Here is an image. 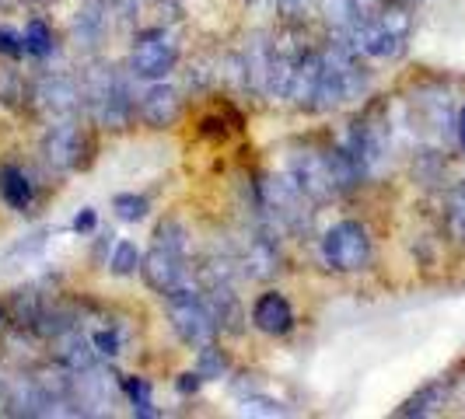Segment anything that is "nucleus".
Returning a JSON list of instances; mask_svg holds the SVG:
<instances>
[{"label":"nucleus","instance_id":"393cba45","mask_svg":"<svg viewBox=\"0 0 465 419\" xmlns=\"http://www.w3.org/2000/svg\"><path fill=\"white\" fill-rule=\"evenodd\" d=\"M92 343L98 353H105V356H116L119 353V332H113V328H102V332H94Z\"/></svg>","mask_w":465,"mask_h":419},{"label":"nucleus","instance_id":"f257e3e1","mask_svg":"<svg viewBox=\"0 0 465 419\" xmlns=\"http://www.w3.org/2000/svg\"><path fill=\"white\" fill-rule=\"evenodd\" d=\"M315 200L304 192L294 175H266L256 196V228L270 234H308L315 217Z\"/></svg>","mask_w":465,"mask_h":419},{"label":"nucleus","instance_id":"9b49d317","mask_svg":"<svg viewBox=\"0 0 465 419\" xmlns=\"http://www.w3.org/2000/svg\"><path fill=\"white\" fill-rule=\"evenodd\" d=\"M319 77H322V56L319 53H298L283 98L291 105H298V109H312L315 92H319Z\"/></svg>","mask_w":465,"mask_h":419},{"label":"nucleus","instance_id":"2f4dec72","mask_svg":"<svg viewBox=\"0 0 465 419\" xmlns=\"http://www.w3.org/2000/svg\"><path fill=\"white\" fill-rule=\"evenodd\" d=\"M455 137H459V147L465 151V105L459 109V119H455Z\"/></svg>","mask_w":465,"mask_h":419},{"label":"nucleus","instance_id":"6ab92c4d","mask_svg":"<svg viewBox=\"0 0 465 419\" xmlns=\"http://www.w3.org/2000/svg\"><path fill=\"white\" fill-rule=\"evenodd\" d=\"M25 53L28 56H49L53 53V32L46 28V22H39V18H32V22L25 24Z\"/></svg>","mask_w":465,"mask_h":419},{"label":"nucleus","instance_id":"c756f323","mask_svg":"<svg viewBox=\"0 0 465 419\" xmlns=\"http://www.w3.org/2000/svg\"><path fill=\"white\" fill-rule=\"evenodd\" d=\"M350 4H353V11H357L361 18H371V15H378L389 0H350Z\"/></svg>","mask_w":465,"mask_h":419},{"label":"nucleus","instance_id":"aec40b11","mask_svg":"<svg viewBox=\"0 0 465 419\" xmlns=\"http://www.w3.org/2000/svg\"><path fill=\"white\" fill-rule=\"evenodd\" d=\"M140 262H143V256H140L137 245H134V241H119L113 258H109V269H113L116 277H130V273H137Z\"/></svg>","mask_w":465,"mask_h":419},{"label":"nucleus","instance_id":"39448f33","mask_svg":"<svg viewBox=\"0 0 465 419\" xmlns=\"http://www.w3.org/2000/svg\"><path fill=\"white\" fill-rule=\"evenodd\" d=\"M88 98H92L98 119L109 130H123L130 122L134 102H130V92H126V81L119 73H113V67H98L88 77Z\"/></svg>","mask_w":465,"mask_h":419},{"label":"nucleus","instance_id":"a878e982","mask_svg":"<svg viewBox=\"0 0 465 419\" xmlns=\"http://www.w3.org/2000/svg\"><path fill=\"white\" fill-rule=\"evenodd\" d=\"M43 241H46L43 234H32L28 241H18V245H15L11 252H7V262H15V258H18V256H25V258H28V256H35V252L43 248Z\"/></svg>","mask_w":465,"mask_h":419},{"label":"nucleus","instance_id":"b1692460","mask_svg":"<svg viewBox=\"0 0 465 419\" xmlns=\"http://www.w3.org/2000/svg\"><path fill=\"white\" fill-rule=\"evenodd\" d=\"M242 413H245V416H280V413H283V405L273 402V398L245 395L242 398Z\"/></svg>","mask_w":465,"mask_h":419},{"label":"nucleus","instance_id":"9d476101","mask_svg":"<svg viewBox=\"0 0 465 419\" xmlns=\"http://www.w3.org/2000/svg\"><path fill=\"white\" fill-rule=\"evenodd\" d=\"M137 112L151 130H164V126H172V122L179 119V112H183V98H179V92H175L172 84L154 81V84L143 92V98H140Z\"/></svg>","mask_w":465,"mask_h":419},{"label":"nucleus","instance_id":"ddd939ff","mask_svg":"<svg viewBox=\"0 0 465 419\" xmlns=\"http://www.w3.org/2000/svg\"><path fill=\"white\" fill-rule=\"evenodd\" d=\"M252 326L259 332H266V336H287L294 328V307L283 294L270 290V294L256 297V304H252Z\"/></svg>","mask_w":465,"mask_h":419},{"label":"nucleus","instance_id":"f3484780","mask_svg":"<svg viewBox=\"0 0 465 419\" xmlns=\"http://www.w3.org/2000/svg\"><path fill=\"white\" fill-rule=\"evenodd\" d=\"M448 398V385L444 381H430L423 385L417 395H410L402 405H399V416H434Z\"/></svg>","mask_w":465,"mask_h":419},{"label":"nucleus","instance_id":"a211bd4d","mask_svg":"<svg viewBox=\"0 0 465 419\" xmlns=\"http://www.w3.org/2000/svg\"><path fill=\"white\" fill-rule=\"evenodd\" d=\"M228 356L217 349V343H210V346H200V356H196V374L203 377V381H217V377H224L228 374Z\"/></svg>","mask_w":465,"mask_h":419},{"label":"nucleus","instance_id":"4be33fe9","mask_svg":"<svg viewBox=\"0 0 465 419\" xmlns=\"http://www.w3.org/2000/svg\"><path fill=\"white\" fill-rule=\"evenodd\" d=\"M113 210L119 213V220H143L147 217V200L137 196V192H119L116 200H113Z\"/></svg>","mask_w":465,"mask_h":419},{"label":"nucleus","instance_id":"4468645a","mask_svg":"<svg viewBox=\"0 0 465 419\" xmlns=\"http://www.w3.org/2000/svg\"><path fill=\"white\" fill-rule=\"evenodd\" d=\"M35 98L43 102V109L53 119H74L77 109H81V88L74 81H67V77H46L39 84Z\"/></svg>","mask_w":465,"mask_h":419},{"label":"nucleus","instance_id":"bb28decb","mask_svg":"<svg viewBox=\"0 0 465 419\" xmlns=\"http://www.w3.org/2000/svg\"><path fill=\"white\" fill-rule=\"evenodd\" d=\"M0 53H7V56H22L25 39L22 35H15V32H7V28H0Z\"/></svg>","mask_w":465,"mask_h":419},{"label":"nucleus","instance_id":"412c9836","mask_svg":"<svg viewBox=\"0 0 465 419\" xmlns=\"http://www.w3.org/2000/svg\"><path fill=\"white\" fill-rule=\"evenodd\" d=\"M448 231L465 241V179L448 196Z\"/></svg>","mask_w":465,"mask_h":419},{"label":"nucleus","instance_id":"7ed1b4c3","mask_svg":"<svg viewBox=\"0 0 465 419\" xmlns=\"http://www.w3.org/2000/svg\"><path fill=\"white\" fill-rule=\"evenodd\" d=\"M168 318H172L175 336L193 349L210 346L217 339V318L210 315V307L200 297V290H179V294H172L168 297Z\"/></svg>","mask_w":465,"mask_h":419},{"label":"nucleus","instance_id":"dca6fc26","mask_svg":"<svg viewBox=\"0 0 465 419\" xmlns=\"http://www.w3.org/2000/svg\"><path fill=\"white\" fill-rule=\"evenodd\" d=\"M0 196H4L7 207L18 210V213L32 207V182H28V175L18 164H4L0 168Z\"/></svg>","mask_w":465,"mask_h":419},{"label":"nucleus","instance_id":"f8f14e48","mask_svg":"<svg viewBox=\"0 0 465 419\" xmlns=\"http://www.w3.org/2000/svg\"><path fill=\"white\" fill-rule=\"evenodd\" d=\"M94 343L84 339L77 328H67L60 336H53V356L60 367H67L70 374H92L94 371Z\"/></svg>","mask_w":465,"mask_h":419},{"label":"nucleus","instance_id":"20e7f679","mask_svg":"<svg viewBox=\"0 0 465 419\" xmlns=\"http://www.w3.org/2000/svg\"><path fill=\"white\" fill-rule=\"evenodd\" d=\"M140 269H143L147 287L158 290L162 297H172V294H179V290H196V287H193V273H189L186 252H175V248H168L162 241L151 245V252L143 256Z\"/></svg>","mask_w":465,"mask_h":419},{"label":"nucleus","instance_id":"0eeeda50","mask_svg":"<svg viewBox=\"0 0 465 419\" xmlns=\"http://www.w3.org/2000/svg\"><path fill=\"white\" fill-rule=\"evenodd\" d=\"M291 175L294 182L315 200V203H329L332 196H340L336 189V179H332V164H329V154L322 151H294L291 154Z\"/></svg>","mask_w":465,"mask_h":419},{"label":"nucleus","instance_id":"473e14b6","mask_svg":"<svg viewBox=\"0 0 465 419\" xmlns=\"http://www.w3.org/2000/svg\"><path fill=\"white\" fill-rule=\"evenodd\" d=\"M0 322H4V307H0Z\"/></svg>","mask_w":465,"mask_h":419},{"label":"nucleus","instance_id":"c85d7f7f","mask_svg":"<svg viewBox=\"0 0 465 419\" xmlns=\"http://www.w3.org/2000/svg\"><path fill=\"white\" fill-rule=\"evenodd\" d=\"M308 4H312V0H277V7L287 15V18H302V15H308Z\"/></svg>","mask_w":465,"mask_h":419},{"label":"nucleus","instance_id":"f03ea898","mask_svg":"<svg viewBox=\"0 0 465 419\" xmlns=\"http://www.w3.org/2000/svg\"><path fill=\"white\" fill-rule=\"evenodd\" d=\"M322 262L332 273H361L371 262V234L361 220H340L322 238Z\"/></svg>","mask_w":465,"mask_h":419},{"label":"nucleus","instance_id":"7c9ffc66","mask_svg":"<svg viewBox=\"0 0 465 419\" xmlns=\"http://www.w3.org/2000/svg\"><path fill=\"white\" fill-rule=\"evenodd\" d=\"M200 381H203V377H200L196 371H193V374H183V377H179V392H183V395L196 392V388H200Z\"/></svg>","mask_w":465,"mask_h":419},{"label":"nucleus","instance_id":"cd10ccee","mask_svg":"<svg viewBox=\"0 0 465 419\" xmlns=\"http://www.w3.org/2000/svg\"><path fill=\"white\" fill-rule=\"evenodd\" d=\"M94 224H98V217H94L92 207H84L81 213H77V217H74V231H77V234H92Z\"/></svg>","mask_w":465,"mask_h":419},{"label":"nucleus","instance_id":"6e6552de","mask_svg":"<svg viewBox=\"0 0 465 419\" xmlns=\"http://www.w3.org/2000/svg\"><path fill=\"white\" fill-rule=\"evenodd\" d=\"M43 158L53 171H74L84 161V133L77 119H56L43 137Z\"/></svg>","mask_w":465,"mask_h":419},{"label":"nucleus","instance_id":"2eb2a0df","mask_svg":"<svg viewBox=\"0 0 465 419\" xmlns=\"http://www.w3.org/2000/svg\"><path fill=\"white\" fill-rule=\"evenodd\" d=\"M270 60H273V46L266 39H252L249 53H245V63H242V73H245V84L259 94H266V84H270Z\"/></svg>","mask_w":465,"mask_h":419},{"label":"nucleus","instance_id":"1a4fd4ad","mask_svg":"<svg viewBox=\"0 0 465 419\" xmlns=\"http://www.w3.org/2000/svg\"><path fill=\"white\" fill-rule=\"evenodd\" d=\"M238 266H242V273H245V277L256 279V283H266V279L277 277L280 273L277 234L256 228L252 238H249V245H245V252H242V258H238Z\"/></svg>","mask_w":465,"mask_h":419},{"label":"nucleus","instance_id":"423d86ee","mask_svg":"<svg viewBox=\"0 0 465 419\" xmlns=\"http://www.w3.org/2000/svg\"><path fill=\"white\" fill-rule=\"evenodd\" d=\"M175 60H179V46L172 43L164 28H154L137 39V46L130 53V73L137 81H164L175 67Z\"/></svg>","mask_w":465,"mask_h":419},{"label":"nucleus","instance_id":"5701e85b","mask_svg":"<svg viewBox=\"0 0 465 419\" xmlns=\"http://www.w3.org/2000/svg\"><path fill=\"white\" fill-rule=\"evenodd\" d=\"M126 392L134 398V413L137 416H158V409H151V385L140 377H126Z\"/></svg>","mask_w":465,"mask_h":419}]
</instances>
